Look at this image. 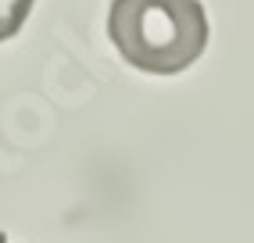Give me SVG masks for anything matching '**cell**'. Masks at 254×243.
Returning <instances> with one entry per match:
<instances>
[{"label": "cell", "instance_id": "1", "mask_svg": "<svg viewBox=\"0 0 254 243\" xmlns=\"http://www.w3.org/2000/svg\"><path fill=\"white\" fill-rule=\"evenodd\" d=\"M108 36L126 64L150 75H176L208 47V18L197 0H115Z\"/></svg>", "mask_w": 254, "mask_h": 243}, {"label": "cell", "instance_id": "3", "mask_svg": "<svg viewBox=\"0 0 254 243\" xmlns=\"http://www.w3.org/2000/svg\"><path fill=\"white\" fill-rule=\"evenodd\" d=\"M0 243H7V236H0Z\"/></svg>", "mask_w": 254, "mask_h": 243}, {"label": "cell", "instance_id": "2", "mask_svg": "<svg viewBox=\"0 0 254 243\" xmlns=\"http://www.w3.org/2000/svg\"><path fill=\"white\" fill-rule=\"evenodd\" d=\"M36 0H0V43L18 36Z\"/></svg>", "mask_w": 254, "mask_h": 243}]
</instances>
